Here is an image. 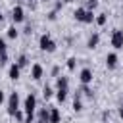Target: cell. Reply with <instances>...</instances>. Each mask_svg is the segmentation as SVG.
<instances>
[{"mask_svg":"<svg viewBox=\"0 0 123 123\" xmlns=\"http://www.w3.org/2000/svg\"><path fill=\"white\" fill-rule=\"evenodd\" d=\"M56 98H58L60 104H63V102L67 100V88H58V90H56Z\"/></svg>","mask_w":123,"mask_h":123,"instance_id":"cell-12","label":"cell"},{"mask_svg":"<svg viewBox=\"0 0 123 123\" xmlns=\"http://www.w3.org/2000/svg\"><path fill=\"white\" fill-rule=\"evenodd\" d=\"M37 123H46V121H42V119H38V121H37Z\"/></svg>","mask_w":123,"mask_h":123,"instance_id":"cell-33","label":"cell"},{"mask_svg":"<svg viewBox=\"0 0 123 123\" xmlns=\"http://www.w3.org/2000/svg\"><path fill=\"white\" fill-rule=\"evenodd\" d=\"M15 63H17L19 67H27V65H29V60H27V56H19Z\"/></svg>","mask_w":123,"mask_h":123,"instance_id":"cell-19","label":"cell"},{"mask_svg":"<svg viewBox=\"0 0 123 123\" xmlns=\"http://www.w3.org/2000/svg\"><path fill=\"white\" fill-rule=\"evenodd\" d=\"M2 54H8V46H6V40L0 38V56Z\"/></svg>","mask_w":123,"mask_h":123,"instance_id":"cell-22","label":"cell"},{"mask_svg":"<svg viewBox=\"0 0 123 123\" xmlns=\"http://www.w3.org/2000/svg\"><path fill=\"white\" fill-rule=\"evenodd\" d=\"M12 19H13V23H23V21H25V12H23L21 6H15V8H13Z\"/></svg>","mask_w":123,"mask_h":123,"instance_id":"cell-5","label":"cell"},{"mask_svg":"<svg viewBox=\"0 0 123 123\" xmlns=\"http://www.w3.org/2000/svg\"><path fill=\"white\" fill-rule=\"evenodd\" d=\"M4 102H6V94L0 90V104H4Z\"/></svg>","mask_w":123,"mask_h":123,"instance_id":"cell-29","label":"cell"},{"mask_svg":"<svg viewBox=\"0 0 123 123\" xmlns=\"http://www.w3.org/2000/svg\"><path fill=\"white\" fill-rule=\"evenodd\" d=\"M117 62H119V58H117L115 52H110V54L106 56V65H108V69H113V67L117 65Z\"/></svg>","mask_w":123,"mask_h":123,"instance_id":"cell-9","label":"cell"},{"mask_svg":"<svg viewBox=\"0 0 123 123\" xmlns=\"http://www.w3.org/2000/svg\"><path fill=\"white\" fill-rule=\"evenodd\" d=\"M73 110H75V111H81V110H83V102H81V94H75V100H73Z\"/></svg>","mask_w":123,"mask_h":123,"instance_id":"cell-15","label":"cell"},{"mask_svg":"<svg viewBox=\"0 0 123 123\" xmlns=\"http://www.w3.org/2000/svg\"><path fill=\"white\" fill-rule=\"evenodd\" d=\"M48 123H60V111H58V108H50Z\"/></svg>","mask_w":123,"mask_h":123,"instance_id":"cell-10","label":"cell"},{"mask_svg":"<svg viewBox=\"0 0 123 123\" xmlns=\"http://www.w3.org/2000/svg\"><path fill=\"white\" fill-rule=\"evenodd\" d=\"M79 81H81L83 85H90V83H92V71H90L88 67H83L81 73H79Z\"/></svg>","mask_w":123,"mask_h":123,"instance_id":"cell-6","label":"cell"},{"mask_svg":"<svg viewBox=\"0 0 123 123\" xmlns=\"http://www.w3.org/2000/svg\"><path fill=\"white\" fill-rule=\"evenodd\" d=\"M42 73H44V69H42L40 63H33V65H31V77H33L35 81H38V79L42 77Z\"/></svg>","mask_w":123,"mask_h":123,"instance_id":"cell-8","label":"cell"},{"mask_svg":"<svg viewBox=\"0 0 123 123\" xmlns=\"http://www.w3.org/2000/svg\"><path fill=\"white\" fill-rule=\"evenodd\" d=\"M98 6V0H86V10H94Z\"/></svg>","mask_w":123,"mask_h":123,"instance_id":"cell-25","label":"cell"},{"mask_svg":"<svg viewBox=\"0 0 123 123\" xmlns=\"http://www.w3.org/2000/svg\"><path fill=\"white\" fill-rule=\"evenodd\" d=\"M85 12H86V8H77V10L73 12L75 21H81V23H83V19H85Z\"/></svg>","mask_w":123,"mask_h":123,"instance_id":"cell-13","label":"cell"},{"mask_svg":"<svg viewBox=\"0 0 123 123\" xmlns=\"http://www.w3.org/2000/svg\"><path fill=\"white\" fill-rule=\"evenodd\" d=\"M2 19H4V15H2V12H0V21H2Z\"/></svg>","mask_w":123,"mask_h":123,"instance_id":"cell-32","label":"cell"},{"mask_svg":"<svg viewBox=\"0 0 123 123\" xmlns=\"http://www.w3.org/2000/svg\"><path fill=\"white\" fill-rule=\"evenodd\" d=\"M75 67H77V60L75 58H69L67 60V69L69 71H75Z\"/></svg>","mask_w":123,"mask_h":123,"instance_id":"cell-20","label":"cell"},{"mask_svg":"<svg viewBox=\"0 0 123 123\" xmlns=\"http://www.w3.org/2000/svg\"><path fill=\"white\" fill-rule=\"evenodd\" d=\"M19 75H21V67H19L17 63H12V65H10V69H8V77H10L12 81H17V79H19Z\"/></svg>","mask_w":123,"mask_h":123,"instance_id":"cell-7","label":"cell"},{"mask_svg":"<svg viewBox=\"0 0 123 123\" xmlns=\"http://www.w3.org/2000/svg\"><path fill=\"white\" fill-rule=\"evenodd\" d=\"M94 21H96L98 25H106V21H108V15H106V13H98V15L94 17Z\"/></svg>","mask_w":123,"mask_h":123,"instance_id":"cell-17","label":"cell"},{"mask_svg":"<svg viewBox=\"0 0 123 123\" xmlns=\"http://www.w3.org/2000/svg\"><path fill=\"white\" fill-rule=\"evenodd\" d=\"M98 42H100V35H98V33H94V35H90V38H88L86 46H88V48H96V46H98Z\"/></svg>","mask_w":123,"mask_h":123,"instance_id":"cell-11","label":"cell"},{"mask_svg":"<svg viewBox=\"0 0 123 123\" xmlns=\"http://www.w3.org/2000/svg\"><path fill=\"white\" fill-rule=\"evenodd\" d=\"M83 94H85L86 98H92V90L88 88V85H83Z\"/></svg>","mask_w":123,"mask_h":123,"instance_id":"cell-24","label":"cell"},{"mask_svg":"<svg viewBox=\"0 0 123 123\" xmlns=\"http://www.w3.org/2000/svg\"><path fill=\"white\" fill-rule=\"evenodd\" d=\"M19 110V94L17 92H12L8 96V113L13 117V113Z\"/></svg>","mask_w":123,"mask_h":123,"instance_id":"cell-2","label":"cell"},{"mask_svg":"<svg viewBox=\"0 0 123 123\" xmlns=\"http://www.w3.org/2000/svg\"><path fill=\"white\" fill-rule=\"evenodd\" d=\"M56 86L58 88H67L69 86V79L67 77H58L56 79Z\"/></svg>","mask_w":123,"mask_h":123,"instance_id":"cell-14","label":"cell"},{"mask_svg":"<svg viewBox=\"0 0 123 123\" xmlns=\"http://www.w3.org/2000/svg\"><path fill=\"white\" fill-rule=\"evenodd\" d=\"M62 2H65V4H69V2H75V0H62Z\"/></svg>","mask_w":123,"mask_h":123,"instance_id":"cell-31","label":"cell"},{"mask_svg":"<svg viewBox=\"0 0 123 123\" xmlns=\"http://www.w3.org/2000/svg\"><path fill=\"white\" fill-rule=\"evenodd\" d=\"M94 17H96L94 12H92V10H86V12H85V19H83V23H92Z\"/></svg>","mask_w":123,"mask_h":123,"instance_id":"cell-16","label":"cell"},{"mask_svg":"<svg viewBox=\"0 0 123 123\" xmlns=\"http://www.w3.org/2000/svg\"><path fill=\"white\" fill-rule=\"evenodd\" d=\"M8 37H10V38H17V29H15V27H10V29H8Z\"/></svg>","mask_w":123,"mask_h":123,"instance_id":"cell-23","label":"cell"},{"mask_svg":"<svg viewBox=\"0 0 123 123\" xmlns=\"http://www.w3.org/2000/svg\"><path fill=\"white\" fill-rule=\"evenodd\" d=\"M119 117H121V119H123V104H121V106H119Z\"/></svg>","mask_w":123,"mask_h":123,"instance_id":"cell-30","label":"cell"},{"mask_svg":"<svg viewBox=\"0 0 123 123\" xmlns=\"http://www.w3.org/2000/svg\"><path fill=\"white\" fill-rule=\"evenodd\" d=\"M23 110H25V113H35V110H37V98H35V94H27L25 96Z\"/></svg>","mask_w":123,"mask_h":123,"instance_id":"cell-3","label":"cell"},{"mask_svg":"<svg viewBox=\"0 0 123 123\" xmlns=\"http://www.w3.org/2000/svg\"><path fill=\"white\" fill-rule=\"evenodd\" d=\"M111 46H113L115 50H121V48H123V31H121V29H115V31L111 33Z\"/></svg>","mask_w":123,"mask_h":123,"instance_id":"cell-4","label":"cell"},{"mask_svg":"<svg viewBox=\"0 0 123 123\" xmlns=\"http://www.w3.org/2000/svg\"><path fill=\"white\" fill-rule=\"evenodd\" d=\"M38 46H40L42 52H54L56 50V42H54V38L50 35H42L38 38Z\"/></svg>","mask_w":123,"mask_h":123,"instance_id":"cell-1","label":"cell"},{"mask_svg":"<svg viewBox=\"0 0 123 123\" xmlns=\"http://www.w3.org/2000/svg\"><path fill=\"white\" fill-rule=\"evenodd\" d=\"M48 117H50V110H44V108H42V110L38 111V119H42V121L48 123Z\"/></svg>","mask_w":123,"mask_h":123,"instance_id":"cell-18","label":"cell"},{"mask_svg":"<svg viewBox=\"0 0 123 123\" xmlns=\"http://www.w3.org/2000/svg\"><path fill=\"white\" fill-rule=\"evenodd\" d=\"M13 117H15L17 121H21V123H23V119H25V115H23V111H21V110H17V111L13 113Z\"/></svg>","mask_w":123,"mask_h":123,"instance_id":"cell-27","label":"cell"},{"mask_svg":"<svg viewBox=\"0 0 123 123\" xmlns=\"http://www.w3.org/2000/svg\"><path fill=\"white\" fill-rule=\"evenodd\" d=\"M42 2H48V0H42Z\"/></svg>","mask_w":123,"mask_h":123,"instance_id":"cell-34","label":"cell"},{"mask_svg":"<svg viewBox=\"0 0 123 123\" xmlns=\"http://www.w3.org/2000/svg\"><path fill=\"white\" fill-rule=\"evenodd\" d=\"M8 63V54H2L0 56V65H6Z\"/></svg>","mask_w":123,"mask_h":123,"instance_id":"cell-28","label":"cell"},{"mask_svg":"<svg viewBox=\"0 0 123 123\" xmlns=\"http://www.w3.org/2000/svg\"><path fill=\"white\" fill-rule=\"evenodd\" d=\"M23 123H35V113H25Z\"/></svg>","mask_w":123,"mask_h":123,"instance_id":"cell-26","label":"cell"},{"mask_svg":"<svg viewBox=\"0 0 123 123\" xmlns=\"http://www.w3.org/2000/svg\"><path fill=\"white\" fill-rule=\"evenodd\" d=\"M52 94H54V90H52L50 86H44V88H42V96H44L46 100H48V98H52Z\"/></svg>","mask_w":123,"mask_h":123,"instance_id":"cell-21","label":"cell"}]
</instances>
